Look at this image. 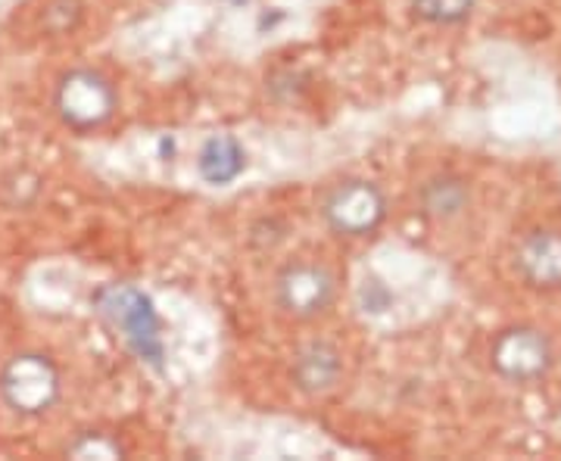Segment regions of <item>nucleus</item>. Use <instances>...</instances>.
<instances>
[{
    "mask_svg": "<svg viewBox=\"0 0 561 461\" xmlns=\"http://www.w3.org/2000/svg\"><path fill=\"white\" fill-rule=\"evenodd\" d=\"M91 309L110 334H116L128 353L153 371L165 365V324L157 302L128 281L101 284L91 293Z\"/></svg>",
    "mask_w": 561,
    "mask_h": 461,
    "instance_id": "obj_1",
    "label": "nucleus"
},
{
    "mask_svg": "<svg viewBox=\"0 0 561 461\" xmlns=\"http://www.w3.org/2000/svg\"><path fill=\"white\" fill-rule=\"evenodd\" d=\"M0 400L20 418H44L62 400V371L54 356L25 349L0 365Z\"/></svg>",
    "mask_w": 561,
    "mask_h": 461,
    "instance_id": "obj_2",
    "label": "nucleus"
},
{
    "mask_svg": "<svg viewBox=\"0 0 561 461\" xmlns=\"http://www.w3.org/2000/svg\"><path fill=\"white\" fill-rule=\"evenodd\" d=\"M319 216L331 234L346 241L375 238L390 216V203L381 184L368 178H343L331 184L319 200Z\"/></svg>",
    "mask_w": 561,
    "mask_h": 461,
    "instance_id": "obj_3",
    "label": "nucleus"
},
{
    "mask_svg": "<svg viewBox=\"0 0 561 461\" xmlns=\"http://www.w3.org/2000/svg\"><path fill=\"white\" fill-rule=\"evenodd\" d=\"M119 110V91L103 72L91 66H76L62 72L54 88V113L57 119L76 131V135H91L103 125H110Z\"/></svg>",
    "mask_w": 561,
    "mask_h": 461,
    "instance_id": "obj_4",
    "label": "nucleus"
},
{
    "mask_svg": "<svg viewBox=\"0 0 561 461\" xmlns=\"http://www.w3.org/2000/svg\"><path fill=\"white\" fill-rule=\"evenodd\" d=\"M272 300L278 306L280 315H287V319L316 321L337 300V275L324 262H287L275 275Z\"/></svg>",
    "mask_w": 561,
    "mask_h": 461,
    "instance_id": "obj_5",
    "label": "nucleus"
},
{
    "mask_svg": "<svg viewBox=\"0 0 561 461\" xmlns=\"http://www.w3.org/2000/svg\"><path fill=\"white\" fill-rule=\"evenodd\" d=\"M493 368L512 383H530L552 368V343L537 327H508L493 343Z\"/></svg>",
    "mask_w": 561,
    "mask_h": 461,
    "instance_id": "obj_6",
    "label": "nucleus"
},
{
    "mask_svg": "<svg viewBox=\"0 0 561 461\" xmlns=\"http://www.w3.org/2000/svg\"><path fill=\"white\" fill-rule=\"evenodd\" d=\"M343 378V353L337 343L309 341L302 343L290 361V383L302 396H324Z\"/></svg>",
    "mask_w": 561,
    "mask_h": 461,
    "instance_id": "obj_7",
    "label": "nucleus"
},
{
    "mask_svg": "<svg viewBox=\"0 0 561 461\" xmlns=\"http://www.w3.org/2000/svg\"><path fill=\"white\" fill-rule=\"evenodd\" d=\"M518 275L537 290L561 287V231H534L515 253Z\"/></svg>",
    "mask_w": 561,
    "mask_h": 461,
    "instance_id": "obj_8",
    "label": "nucleus"
},
{
    "mask_svg": "<svg viewBox=\"0 0 561 461\" xmlns=\"http://www.w3.org/2000/svg\"><path fill=\"white\" fill-rule=\"evenodd\" d=\"M247 172V150L234 135H213L197 150V175L209 187H228Z\"/></svg>",
    "mask_w": 561,
    "mask_h": 461,
    "instance_id": "obj_9",
    "label": "nucleus"
},
{
    "mask_svg": "<svg viewBox=\"0 0 561 461\" xmlns=\"http://www.w3.org/2000/svg\"><path fill=\"white\" fill-rule=\"evenodd\" d=\"M468 200H471V191L459 175H437V178L427 181L419 194L421 212L427 219L437 221H449L461 216L468 209Z\"/></svg>",
    "mask_w": 561,
    "mask_h": 461,
    "instance_id": "obj_10",
    "label": "nucleus"
},
{
    "mask_svg": "<svg viewBox=\"0 0 561 461\" xmlns=\"http://www.w3.org/2000/svg\"><path fill=\"white\" fill-rule=\"evenodd\" d=\"M41 191H44V178L28 165L10 169L0 181V197L10 209H32L41 200Z\"/></svg>",
    "mask_w": 561,
    "mask_h": 461,
    "instance_id": "obj_11",
    "label": "nucleus"
},
{
    "mask_svg": "<svg viewBox=\"0 0 561 461\" xmlns=\"http://www.w3.org/2000/svg\"><path fill=\"white\" fill-rule=\"evenodd\" d=\"M125 442L110 430H81L76 440L66 446L69 459H125Z\"/></svg>",
    "mask_w": 561,
    "mask_h": 461,
    "instance_id": "obj_12",
    "label": "nucleus"
},
{
    "mask_svg": "<svg viewBox=\"0 0 561 461\" xmlns=\"http://www.w3.org/2000/svg\"><path fill=\"white\" fill-rule=\"evenodd\" d=\"M478 0H412L415 20L427 25H461L471 20Z\"/></svg>",
    "mask_w": 561,
    "mask_h": 461,
    "instance_id": "obj_13",
    "label": "nucleus"
},
{
    "mask_svg": "<svg viewBox=\"0 0 561 461\" xmlns=\"http://www.w3.org/2000/svg\"><path fill=\"white\" fill-rule=\"evenodd\" d=\"M84 22V0H47L41 10V32L62 38L79 32Z\"/></svg>",
    "mask_w": 561,
    "mask_h": 461,
    "instance_id": "obj_14",
    "label": "nucleus"
},
{
    "mask_svg": "<svg viewBox=\"0 0 561 461\" xmlns=\"http://www.w3.org/2000/svg\"><path fill=\"white\" fill-rule=\"evenodd\" d=\"M359 297L362 306H365V312H387L390 302H393V293H390L378 278H368V281L362 284Z\"/></svg>",
    "mask_w": 561,
    "mask_h": 461,
    "instance_id": "obj_15",
    "label": "nucleus"
},
{
    "mask_svg": "<svg viewBox=\"0 0 561 461\" xmlns=\"http://www.w3.org/2000/svg\"><path fill=\"white\" fill-rule=\"evenodd\" d=\"M221 3H231V7H243V3H250V0H221Z\"/></svg>",
    "mask_w": 561,
    "mask_h": 461,
    "instance_id": "obj_16",
    "label": "nucleus"
}]
</instances>
